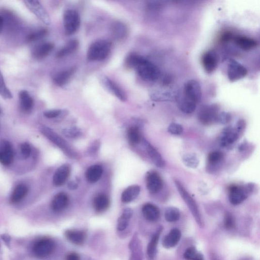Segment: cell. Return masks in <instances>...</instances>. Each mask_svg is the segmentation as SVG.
Masks as SVG:
<instances>
[{
  "mask_svg": "<svg viewBox=\"0 0 260 260\" xmlns=\"http://www.w3.org/2000/svg\"><path fill=\"white\" fill-rule=\"evenodd\" d=\"M71 172L70 166L64 164L56 170L53 176V184L56 186L64 185L68 180Z\"/></svg>",
  "mask_w": 260,
  "mask_h": 260,
  "instance_id": "cell-18",
  "label": "cell"
},
{
  "mask_svg": "<svg viewBox=\"0 0 260 260\" xmlns=\"http://www.w3.org/2000/svg\"><path fill=\"white\" fill-rule=\"evenodd\" d=\"M103 172V168L100 165H94L91 166L86 172L87 180L91 184L97 182L101 178Z\"/></svg>",
  "mask_w": 260,
  "mask_h": 260,
  "instance_id": "cell-32",
  "label": "cell"
},
{
  "mask_svg": "<svg viewBox=\"0 0 260 260\" xmlns=\"http://www.w3.org/2000/svg\"><path fill=\"white\" fill-rule=\"evenodd\" d=\"M129 248L130 251V260H143L142 244L137 233L132 238Z\"/></svg>",
  "mask_w": 260,
  "mask_h": 260,
  "instance_id": "cell-17",
  "label": "cell"
},
{
  "mask_svg": "<svg viewBox=\"0 0 260 260\" xmlns=\"http://www.w3.org/2000/svg\"><path fill=\"white\" fill-rule=\"evenodd\" d=\"M224 158V154L221 152L215 151L211 153L208 157V161L211 164L214 165L220 163Z\"/></svg>",
  "mask_w": 260,
  "mask_h": 260,
  "instance_id": "cell-42",
  "label": "cell"
},
{
  "mask_svg": "<svg viewBox=\"0 0 260 260\" xmlns=\"http://www.w3.org/2000/svg\"><path fill=\"white\" fill-rule=\"evenodd\" d=\"M146 182L147 188L151 193H157L162 188L163 181L157 172H149L147 175Z\"/></svg>",
  "mask_w": 260,
  "mask_h": 260,
  "instance_id": "cell-16",
  "label": "cell"
},
{
  "mask_svg": "<svg viewBox=\"0 0 260 260\" xmlns=\"http://www.w3.org/2000/svg\"><path fill=\"white\" fill-rule=\"evenodd\" d=\"M142 212L145 219L151 222H157L160 216L159 208L151 203L144 204L142 207Z\"/></svg>",
  "mask_w": 260,
  "mask_h": 260,
  "instance_id": "cell-21",
  "label": "cell"
},
{
  "mask_svg": "<svg viewBox=\"0 0 260 260\" xmlns=\"http://www.w3.org/2000/svg\"><path fill=\"white\" fill-rule=\"evenodd\" d=\"M162 7V5L160 2L158 1H151L147 4V8L151 11H156L159 10Z\"/></svg>",
  "mask_w": 260,
  "mask_h": 260,
  "instance_id": "cell-50",
  "label": "cell"
},
{
  "mask_svg": "<svg viewBox=\"0 0 260 260\" xmlns=\"http://www.w3.org/2000/svg\"><path fill=\"white\" fill-rule=\"evenodd\" d=\"M78 184L76 182H71L68 184L70 190H75L77 188Z\"/></svg>",
  "mask_w": 260,
  "mask_h": 260,
  "instance_id": "cell-56",
  "label": "cell"
},
{
  "mask_svg": "<svg viewBox=\"0 0 260 260\" xmlns=\"http://www.w3.org/2000/svg\"><path fill=\"white\" fill-rule=\"evenodd\" d=\"M211 260H219L215 255L211 256Z\"/></svg>",
  "mask_w": 260,
  "mask_h": 260,
  "instance_id": "cell-58",
  "label": "cell"
},
{
  "mask_svg": "<svg viewBox=\"0 0 260 260\" xmlns=\"http://www.w3.org/2000/svg\"><path fill=\"white\" fill-rule=\"evenodd\" d=\"M144 145L154 164L159 168H163L165 162L160 153L147 140H144Z\"/></svg>",
  "mask_w": 260,
  "mask_h": 260,
  "instance_id": "cell-24",
  "label": "cell"
},
{
  "mask_svg": "<svg viewBox=\"0 0 260 260\" xmlns=\"http://www.w3.org/2000/svg\"><path fill=\"white\" fill-rule=\"evenodd\" d=\"M0 95L5 99H11L13 96L11 92L7 88L3 76L0 71Z\"/></svg>",
  "mask_w": 260,
  "mask_h": 260,
  "instance_id": "cell-41",
  "label": "cell"
},
{
  "mask_svg": "<svg viewBox=\"0 0 260 260\" xmlns=\"http://www.w3.org/2000/svg\"><path fill=\"white\" fill-rule=\"evenodd\" d=\"M247 75V70L245 66L234 60H230L228 67L227 76L231 82L243 79Z\"/></svg>",
  "mask_w": 260,
  "mask_h": 260,
  "instance_id": "cell-11",
  "label": "cell"
},
{
  "mask_svg": "<svg viewBox=\"0 0 260 260\" xmlns=\"http://www.w3.org/2000/svg\"><path fill=\"white\" fill-rule=\"evenodd\" d=\"M79 46L78 41L74 39L69 41L63 47H62L57 54V57L61 59L64 58L76 51Z\"/></svg>",
  "mask_w": 260,
  "mask_h": 260,
  "instance_id": "cell-35",
  "label": "cell"
},
{
  "mask_svg": "<svg viewBox=\"0 0 260 260\" xmlns=\"http://www.w3.org/2000/svg\"><path fill=\"white\" fill-rule=\"evenodd\" d=\"M100 147V142L98 141L93 142L89 149V153L91 155L95 154L99 150Z\"/></svg>",
  "mask_w": 260,
  "mask_h": 260,
  "instance_id": "cell-51",
  "label": "cell"
},
{
  "mask_svg": "<svg viewBox=\"0 0 260 260\" xmlns=\"http://www.w3.org/2000/svg\"><path fill=\"white\" fill-rule=\"evenodd\" d=\"M62 111L60 109H54L46 111L44 112V116L48 119L56 118L61 115Z\"/></svg>",
  "mask_w": 260,
  "mask_h": 260,
  "instance_id": "cell-49",
  "label": "cell"
},
{
  "mask_svg": "<svg viewBox=\"0 0 260 260\" xmlns=\"http://www.w3.org/2000/svg\"><path fill=\"white\" fill-rule=\"evenodd\" d=\"M0 112H1V110H0Z\"/></svg>",
  "mask_w": 260,
  "mask_h": 260,
  "instance_id": "cell-60",
  "label": "cell"
},
{
  "mask_svg": "<svg viewBox=\"0 0 260 260\" xmlns=\"http://www.w3.org/2000/svg\"><path fill=\"white\" fill-rule=\"evenodd\" d=\"M218 58L215 52L210 50L206 52L202 57V64L207 74H211L216 69Z\"/></svg>",
  "mask_w": 260,
  "mask_h": 260,
  "instance_id": "cell-12",
  "label": "cell"
},
{
  "mask_svg": "<svg viewBox=\"0 0 260 260\" xmlns=\"http://www.w3.org/2000/svg\"><path fill=\"white\" fill-rule=\"evenodd\" d=\"M47 33V30L44 28L41 29L29 34L27 36L26 40L28 43H34L45 37Z\"/></svg>",
  "mask_w": 260,
  "mask_h": 260,
  "instance_id": "cell-40",
  "label": "cell"
},
{
  "mask_svg": "<svg viewBox=\"0 0 260 260\" xmlns=\"http://www.w3.org/2000/svg\"><path fill=\"white\" fill-rule=\"evenodd\" d=\"M4 26V17L0 15V34L2 33Z\"/></svg>",
  "mask_w": 260,
  "mask_h": 260,
  "instance_id": "cell-57",
  "label": "cell"
},
{
  "mask_svg": "<svg viewBox=\"0 0 260 260\" xmlns=\"http://www.w3.org/2000/svg\"><path fill=\"white\" fill-rule=\"evenodd\" d=\"M224 225L228 230L233 229L235 227V218L230 213H227L225 214Z\"/></svg>",
  "mask_w": 260,
  "mask_h": 260,
  "instance_id": "cell-44",
  "label": "cell"
},
{
  "mask_svg": "<svg viewBox=\"0 0 260 260\" xmlns=\"http://www.w3.org/2000/svg\"><path fill=\"white\" fill-rule=\"evenodd\" d=\"M28 192L27 186L25 184H18L15 189L10 200L13 203H17L21 201L27 195Z\"/></svg>",
  "mask_w": 260,
  "mask_h": 260,
  "instance_id": "cell-36",
  "label": "cell"
},
{
  "mask_svg": "<svg viewBox=\"0 0 260 260\" xmlns=\"http://www.w3.org/2000/svg\"><path fill=\"white\" fill-rule=\"evenodd\" d=\"M219 113V107L217 105L207 106L204 107L199 112V118L202 124L209 125L217 121Z\"/></svg>",
  "mask_w": 260,
  "mask_h": 260,
  "instance_id": "cell-9",
  "label": "cell"
},
{
  "mask_svg": "<svg viewBox=\"0 0 260 260\" xmlns=\"http://www.w3.org/2000/svg\"><path fill=\"white\" fill-rule=\"evenodd\" d=\"M184 257L186 260H204L203 255L193 246L189 247L186 249Z\"/></svg>",
  "mask_w": 260,
  "mask_h": 260,
  "instance_id": "cell-39",
  "label": "cell"
},
{
  "mask_svg": "<svg viewBox=\"0 0 260 260\" xmlns=\"http://www.w3.org/2000/svg\"><path fill=\"white\" fill-rule=\"evenodd\" d=\"M40 131L50 141L54 143L69 157L76 158V153L72 149L69 144L54 131L46 127H42Z\"/></svg>",
  "mask_w": 260,
  "mask_h": 260,
  "instance_id": "cell-4",
  "label": "cell"
},
{
  "mask_svg": "<svg viewBox=\"0 0 260 260\" xmlns=\"http://www.w3.org/2000/svg\"><path fill=\"white\" fill-rule=\"evenodd\" d=\"M56 244L53 239L44 237L38 239L34 244L32 251L34 255L39 258H46L54 253Z\"/></svg>",
  "mask_w": 260,
  "mask_h": 260,
  "instance_id": "cell-5",
  "label": "cell"
},
{
  "mask_svg": "<svg viewBox=\"0 0 260 260\" xmlns=\"http://www.w3.org/2000/svg\"><path fill=\"white\" fill-rule=\"evenodd\" d=\"M184 161L186 166L192 168H196L199 163V160L192 154L187 155L184 158Z\"/></svg>",
  "mask_w": 260,
  "mask_h": 260,
  "instance_id": "cell-45",
  "label": "cell"
},
{
  "mask_svg": "<svg viewBox=\"0 0 260 260\" xmlns=\"http://www.w3.org/2000/svg\"><path fill=\"white\" fill-rule=\"evenodd\" d=\"M252 190V186L250 185L231 186L229 197L230 202L234 205L240 204L247 199Z\"/></svg>",
  "mask_w": 260,
  "mask_h": 260,
  "instance_id": "cell-8",
  "label": "cell"
},
{
  "mask_svg": "<svg viewBox=\"0 0 260 260\" xmlns=\"http://www.w3.org/2000/svg\"><path fill=\"white\" fill-rule=\"evenodd\" d=\"M235 45L244 50H250L256 48L258 43L255 39L246 36H238L234 38Z\"/></svg>",
  "mask_w": 260,
  "mask_h": 260,
  "instance_id": "cell-26",
  "label": "cell"
},
{
  "mask_svg": "<svg viewBox=\"0 0 260 260\" xmlns=\"http://www.w3.org/2000/svg\"><path fill=\"white\" fill-rule=\"evenodd\" d=\"M133 215V211L130 208L123 210L122 215L119 218L117 229L119 231L125 230L128 227Z\"/></svg>",
  "mask_w": 260,
  "mask_h": 260,
  "instance_id": "cell-34",
  "label": "cell"
},
{
  "mask_svg": "<svg viewBox=\"0 0 260 260\" xmlns=\"http://www.w3.org/2000/svg\"><path fill=\"white\" fill-rule=\"evenodd\" d=\"M184 95L191 101L197 104L202 98V89L199 83L192 79L185 82L184 88Z\"/></svg>",
  "mask_w": 260,
  "mask_h": 260,
  "instance_id": "cell-7",
  "label": "cell"
},
{
  "mask_svg": "<svg viewBox=\"0 0 260 260\" xmlns=\"http://www.w3.org/2000/svg\"><path fill=\"white\" fill-rule=\"evenodd\" d=\"M245 123L244 121H239L237 124V131L239 133L242 131L245 127Z\"/></svg>",
  "mask_w": 260,
  "mask_h": 260,
  "instance_id": "cell-54",
  "label": "cell"
},
{
  "mask_svg": "<svg viewBox=\"0 0 260 260\" xmlns=\"http://www.w3.org/2000/svg\"><path fill=\"white\" fill-rule=\"evenodd\" d=\"M163 227L160 226L153 235L148 244L147 250L148 260H155L157 254V247Z\"/></svg>",
  "mask_w": 260,
  "mask_h": 260,
  "instance_id": "cell-15",
  "label": "cell"
},
{
  "mask_svg": "<svg viewBox=\"0 0 260 260\" xmlns=\"http://www.w3.org/2000/svg\"><path fill=\"white\" fill-rule=\"evenodd\" d=\"M174 183L177 189L186 205L188 206L197 224L201 228L204 227L202 216L195 200L180 181L174 180Z\"/></svg>",
  "mask_w": 260,
  "mask_h": 260,
  "instance_id": "cell-3",
  "label": "cell"
},
{
  "mask_svg": "<svg viewBox=\"0 0 260 260\" xmlns=\"http://www.w3.org/2000/svg\"><path fill=\"white\" fill-rule=\"evenodd\" d=\"M126 64L129 68L136 71L143 80L155 81L160 76V71L158 67L139 55L130 54L126 60Z\"/></svg>",
  "mask_w": 260,
  "mask_h": 260,
  "instance_id": "cell-1",
  "label": "cell"
},
{
  "mask_svg": "<svg viewBox=\"0 0 260 260\" xmlns=\"http://www.w3.org/2000/svg\"><path fill=\"white\" fill-rule=\"evenodd\" d=\"M1 238L7 246L10 247V240H11L10 237L8 235L3 234L1 236Z\"/></svg>",
  "mask_w": 260,
  "mask_h": 260,
  "instance_id": "cell-55",
  "label": "cell"
},
{
  "mask_svg": "<svg viewBox=\"0 0 260 260\" xmlns=\"http://www.w3.org/2000/svg\"><path fill=\"white\" fill-rule=\"evenodd\" d=\"M65 260H81L80 255L76 252H70L66 255Z\"/></svg>",
  "mask_w": 260,
  "mask_h": 260,
  "instance_id": "cell-53",
  "label": "cell"
},
{
  "mask_svg": "<svg viewBox=\"0 0 260 260\" xmlns=\"http://www.w3.org/2000/svg\"><path fill=\"white\" fill-rule=\"evenodd\" d=\"M19 100L20 107L23 111L29 112L32 110L34 106V100L28 91H20L19 92Z\"/></svg>",
  "mask_w": 260,
  "mask_h": 260,
  "instance_id": "cell-25",
  "label": "cell"
},
{
  "mask_svg": "<svg viewBox=\"0 0 260 260\" xmlns=\"http://www.w3.org/2000/svg\"><path fill=\"white\" fill-rule=\"evenodd\" d=\"M178 105L180 110L187 114H190L195 111L197 104L187 99L182 95H178L176 97Z\"/></svg>",
  "mask_w": 260,
  "mask_h": 260,
  "instance_id": "cell-27",
  "label": "cell"
},
{
  "mask_svg": "<svg viewBox=\"0 0 260 260\" xmlns=\"http://www.w3.org/2000/svg\"><path fill=\"white\" fill-rule=\"evenodd\" d=\"M233 39V34L230 32H225L221 36V40L223 43H228L231 40Z\"/></svg>",
  "mask_w": 260,
  "mask_h": 260,
  "instance_id": "cell-52",
  "label": "cell"
},
{
  "mask_svg": "<svg viewBox=\"0 0 260 260\" xmlns=\"http://www.w3.org/2000/svg\"><path fill=\"white\" fill-rule=\"evenodd\" d=\"M54 47V45L50 43L39 45L33 49L32 56L37 60H42L49 55Z\"/></svg>",
  "mask_w": 260,
  "mask_h": 260,
  "instance_id": "cell-23",
  "label": "cell"
},
{
  "mask_svg": "<svg viewBox=\"0 0 260 260\" xmlns=\"http://www.w3.org/2000/svg\"><path fill=\"white\" fill-rule=\"evenodd\" d=\"M112 44L107 40H100L93 43L87 51V59L90 61L106 59L111 51Z\"/></svg>",
  "mask_w": 260,
  "mask_h": 260,
  "instance_id": "cell-2",
  "label": "cell"
},
{
  "mask_svg": "<svg viewBox=\"0 0 260 260\" xmlns=\"http://www.w3.org/2000/svg\"><path fill=\"white\" fill-rule=\"evenodd\" d=\"M64 235L69 242L77 245L84 244L87 237L86 232L77 229L67 230L65 232Z\"/></svg>",
  "mask_w": 260,
  "mask_h": 260,
  "instance_id": "cell-20",
  "label": "cell"
},
{
  "mask_svg": "<svg viewBox=\"0 0 260 260\" xmlns=\"http://www.w3.org/2000/svg\"><path fill=\"white\" fill-rule=\"evenodd\" d=\"M0 252H1V247H0Z\"/></svg>",
  "mask_w": 260,
  "mask_h": 260,
  "instance_id": "cell-59",
  "label": "cell"
},
{
  "mask_svg": "<svg viewBox=\"0 0 260 260\" xmlns=\"http://www.w3.org/2000/svg\"><path fill=\"white\" fill-rule=\"evenodd\" d=\"M63 134L69 138H78L82 134L81 130L77 127H72L63 130Z\"/></svg>",
  "mask_w": 260,
  "mask_h": 260,
  "instance_id": "cell-43",
  "label": "cell"
},
{
  "mask_svg": "<svg viewBox=\"0 0 260 260\" xmlns=\"http://www.w3.org/2000/svg\"><path fill=\"white\" fill-rule=\"evenodd\" d=\"M69 203L68 195L64 193L57 194L51 203V209L56 213H60L67 209Z\"/></svg>",
  "mask_w": 260,
  "mask_h": 260,
  "instance_id": "cell-19",
  "label": "cell"
},
{
  "mask_svg": "<svg viewBox=\"0 0 260 260\" xmlns=\"http://www.w3.org/2000/svg\"><path fill=\"white\" fill-rule=\"evenodd\" d=\"M26 7L46 25H50V18L45 7L38 1L31 0L25 1Z\"/></svg>",
  "mask_w": 260,
  "mask_h": 260,
  "instance_id": "cell-10",
  "label": "cell"
},
{
  "mask_svg": "<svg viewBox=\"0 0 260 260\" xmlns=\"http://www.w3.org/2000/svg\"><path fill=\"white\" fill-rule=\"evenodd\" d=\"M101 81L102 85L119 100L122 102L127 100V96L125 92L116 83L106 76H103L101 79Z\"/></svg>",
  "mask_w": 260,
  "mask_h": 260,
  "instance_id": "cell-14",
  "label": "cell"
},
{
  "mask_svg": "<svg viewBox=\"0 0 260 260\" xmlns=\"http://www.w3.org/2000/svg\"><path fill=\"white\" fill-rule=\"evenodd\" d=\"M168 131L173 135H179L183 133V128L179 123H172L169 126Z\"/></svg>",
  "mask_w": 260,
  "mask_h": 260,
  "instance_id": "cell-47",
  "label": "cell"
},
{
  "mask_svg": "<svg viewBox=\"0 0 260 260\" xmlns=\"http://www.w3.org/2000/svg\"><path fill=\"white\" fill-rule=\"evenodd\" d=\"M110 206V200L106 194L98 195L93 200V206L95 211L99 213L106 212Z\"/></svg>",
  "mask_w": 260,
  "mask_h": 260,
  "instance_id": "cell-29",
  "label": "cell"
},
{
  "mask_svg": "<svg viewBox=\"0 0 260 260\" xmlns=\"http://www.w3.org/2000/svg\"><path fill=\"white\" fill-rule=\"evenodd\" d=\"M140 192V186L137 185H131L124 190L122 195V202L128 203L137 199Z\"/></svg>",
  "mask_w": 260,
  "mask_h": 260,
  "instance_id": "cell-30",
  "label": "cell"
},
{
  "mask_svg": "<svg viewBox=\"0 0 260 260\" xmlns=\"http://www.w3.org/2000/svg\"><path fill=\"white\" fill-rule=\"evenodd\" d=\"M63 20L65 34L69 36L75 34L80 25V18L78 12L74 9L66 10Z\"/></svg>",
  "mask_w": 260,
  "mask_h": 260,
  "instance_id": "cell-6",
  "label": "cell"
},
{
  "mask_svg": "<svg viewBox=\"0 0 260 260\" xmlns=\"http://www.w3.org/2000/svg\"><path fill=\"white\" fill-rule=\"evenodd\" d=\"M20 150L22 157L25 159H27L30 157L31 151H32L31 150L30 145L27 142H25L20 145Z\"/></svg>",
  "mask_w": 260,
  "mask_h": 260,
  "instance_id": "cell-46",
  "label": "cell"
},
{
  "mask_svg": "<svg viewBox=\"0 0 260 260\" xmlns=\"http://www.w3.org/2000/svg\"><path fill=\"white\" fill-rule=\"evenodd\" d=\"M127 137L129 143L132 145L138 144L141 140L140 130L137 126L129 128L127 132Z\"/></svg>",
  "mask_w": 260,
  "mask_h": 260,
  "instance_id": "cell-37",
  "label": "cell"
},
{
  "mask_svg": "<svg viewBox=\"0 0 260 260\" xmlns=\"http://www.w3.org/2000/svg\"><path fill=\"white\" fill-rule=\"evenodd\" d=\"M182 237V233L178 228H174L163 239L162 245L166 248H171L178 245Z\"/></svg>",
  "mask_w": 260,
  "mask_h": 260,
  "instance_id": "cell-22",
  "label": "cell"
},
{
  "mask_svg": "<svg viewBox=\"0 0 260 260\" xmlns=\"http://www.w3.org/2000/svg\"><path fill=\"white\" fill-rule=\"evenodd\" d=\"M76 70V67H74L59 73L54 78L55 84L59 87H63L66 85L72 76L74 75Z\"/></svg>",
  "mask_w": 260,
  "mask_h": 260,
  "instance_id": "cell-28",
  "label": "cell"
},
{
  "mask_svg": "<svg viewBox=\"0 0 260 260\" xmlns=\"http://www.w3.org/2000/svg\"><path fill=\"white\" fill-rule=\"evenodd\" d=\"M180 212L176 207H170L168 208L165 211V220L168 222L173 223L178 221L180 220Z\"/></svg>",
  "mask_w": 260,
  "mask_h": 260,
  "instance_id": "cell-38",
  "label": "cell"
},
{
  "mask_svg": "<svg viewBox=\"0 0 260 260\" xmlns=\"http://www.w3.org/2000/svg\"><path fill=\"white\" fill-rule=\"evenodd\" d=\"M13 160L14 151L11 143L5 140H0V163L8 165Z\"/></svg>",
  "mask_w": 260,
  "mask_h": 260,
  "instance_id": "cell-13",
  "label": "cell"
},
{
  "mask_svg": "<svg viewBox=\"0 0 260 260\" xmlns=\"http://www.w3.org/2000/svg\"><path fill=\"white\" fill-rule=\"evenodd\" d=\"M239 138V132L232 128L226 129L222 134L220 143L222 147H227L235 142Z\"/></svg>",
  "mask_w": 260,
  "mask_h": 260,
  "instance_id": "cell-31",
  "label": "cell"
},
{
  "mask_svg": "<svg viewBox=\"0 0 260 260\" xmlns=\"http://www.w3.org/2000/svg\"><path fill=\"white\" fill-rule=\"evenodd\" d=\"M111 31L112 36L117 40L122 39L128 34L127 26L121 22L113 23L111 25Z\"/></svg>",
  "mask_w": 260,
  "mask_h": 260,
  "instance_id": "cell-33",
  "label": "cell"
},
{
  "mask_svg": "<svg viewBox=\"0 0 260 260\" xmlns=\"http://www.w3.org/2000/svg\"><path fill=\"white\" fill-rule=\"evenodd\" d=\"M231 120V116L230 113L223 112L218 114L217 121L221 123L225 124L229 122Z\"/></svg>",
  "mask_w": 260,
  "mask_h": 260,
  "instance_id": "cell-48",
  "label": "cell"
}]
</instances>
